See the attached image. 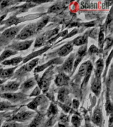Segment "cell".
Returning <instances> with one entry per match:
<instances>
[{
  "instance_id": "cell-32",
  "label": "cell",
  "mask_w": 113,
  "mask_h": 127,
  "mask_svg": "<svg viewBox=\"0 0 113 127\" xmlns=\"http://www.w3.org/2000/svg\"><path fill=\"white\" fill-rule=\"evenodd\" d=\"M60 9H61V6L59 5H54L53 7H52L50 11V12H55Z\"/></svg>"
},
{
  "instance_id": "cell-38",
  "label": "cell",
  "mask_w": 113,
  "mask_h": 127,
  "mask_svg": "<svg viewBox=\"0 0 113 127\" xmlns=\"http://www.w3.org/2000/svg\"><path fill=\"white\" fill-rule=\"evenodd\" d=\"M60 120H61L62 122H65V121H67V116H65V115H63V116L61 117Z\"/></svg>"
},
{
  "instance_id": "cell-10",
  "label": "cell",
  "mask_w": 113,
  "mask_h": 127,
  "mask_svg": "<svg viewBox=\"0 0 113 127\" xmlns=\"http://www.w3.org/2000/svg\"><path fill=\"white\" fill-rule=\"evenodd\" d=\"M32 42V40L19 42V43L15 44L12 46V48L17 50H24L27 49L28 48H29L30 46L31 45Z\"/></svg>"
},
{
  "instance_id": "cell-4",
  "label": "cell",
  "mask_w": 113,
  "mask_h": 127,
  "mask_svg": "<svg viewBox=\"0 0 113 127\" xmlns=\"http://www.w3.org/2000/svg\"><path fill=\"white\" fill-rule=\"evenodd\" d=\"M33 113L31 112H21L17 113L15 117L13 118L14 121H19V122H23L26 120H27L32 117Z\"/></svg>"
},
{
  "instance_id": "cell-21",
  "label": "cell",
  "mask_w": 113,
  "mask_h": 127,
  "mask_svg": "<svg viewBox=\"0 0 113 127\" xmlns=\"http://www.w3.org/2000/svg\"><path fill=\"white\" fill-rule=\"evenodd\" d=\"M35 80L34 79H30L27 81H26L25 83H23V85L22 86V88L25 90H27V89H29L30 88L33 87L34 85H35Z\"/></svg>"
},
{
  "instance_id": "cell-26",
  "label": "cell",
  "mask_w": 113,
  "mask_h": 127,
  "mask_svg": "<svg viewBox=\"0 0 113 127\" xmlns=\"http://www.w3.org/2000/svg\"><path fill=\"white\" fill-rule=\"evenodd\" d=\"M57 113V107H56V105H54L52 104L50 106L49 110L48 111V117H52V116H54V115H56Z\"/></svg>"
},
{
  "instance_id": "cell-8",
  "label": "cell",
  "mask_w": 113,
  "mask_h": 127,
  "mask_svg": "<svg viewBox=\"0 0 113 127\" xmlns=\"http://www.w3.org/2000/svg\"><path fill=\"white\" fill-rule=\"evenodd\" d=\"M101 81L99 77H95L93 80L92 85H91V89L92 91L95 93V95H99L101 91Z\"/></svg>"
},
{
  "instance_id": "cell-24",
  "label": "cell",
  "mask_w": 113,
  "mask_h": 127,
  "mask_svg": "<svg viewBox=\"0 0 113 127\" xmlns=\"http://www.w3.org/2000/svg\"><path fill=\"white\" fill-rule=\"evenodd\" d=\"M16 54L15 52L12 51V50H5V51L3 52V53H2V54L0 56V62L3 60L4 59H5L13 55Z\"/></svg>"
},
{
  "instance_id": "cell-9",
  "label": "cell",
  "mask_w": 113,
  "mask_h": 127,
  "mask_svg": "<svg viewBox=\"0 0 113 127\" xmlns=\"http://www.w3.org/2000/svg\"><path fill=\"white\" fill-rule=\"evenodd\" d=\"M19 30V29L17 27L10 28L9 29L6 30L2 34V35L5 38H6L11 39L18 33Z\"/></svg>"
},
{
  "instance_id": "cell-27",
  "label": "cell",
  "mask_w": 113,
  "mask_h": 127,
  "mask_svg": "<svg viewBox=\"0 0 113 127\" xmlns=\"http://www.w3.org/2000/svg\"><path fill=\"white\" fill-rule=\"evenodd\" d=\"M48 47H46V48H44V49L40 50V51L36 52H34V54H30V55H29V56H27V58H26V59L25 60V61H24V62H25L28 61V60H30V59H31V58H33V57H35L36 56L38 55V54H40L42 53V52H45L46 50L48 49Z\"/></svg>"
},
{
  "instance_id": "cell-2",
  "label": "cell",
  "mask_w": 113,
  "mask_h": 127,
  "mask_svg": "<svg viewBox=\"0 0 113 127\" xmlns=\"http://www.w3.org/2000/svg\"><path fill=\"white\" fill-rule=\"evenodd\" d=\"M34 31H36V26L35 25H30L25 27L17 36L18 39L25 40L28 37L31 36Z\"/></svg>"
},
{
  "instance_id": "cell-17",
  "label": "cell",
  "mask_w": 113,
  "mask_h": 127,
  "mask_svg": "<svg viewBox=\"0 0 113 127\" xmlns=\"http://www.w3.org/2000/svg\"><path fill=\"white\" fill-rule=\"evenodd\" d=\"M67 95H68V91L66 89H61L58 93V99L59 101H61L62 103H64L67 100Z\"/></svg>"
},
{
  "instance_id": "cell-22",
  "label": "cell",
  "mask_w": 113,
  "mask_h": 127,
  "mask_svg": "<svg viewBox=\"0 0 113 127\" xmlns=\"http://www.w3.org/2000/svg\"><path fill=\"white\" fill-rule=\"evenodd\" d=\"M87 39L86 36H79L77 38H75L73 40V44L76 46H80L82 44H84L87 42Z\"/></svg>"
},
{
  "instance_id": "cell-40",
  "label": "cell",
  "mask_w": 113,
  "mask_h": 127,
  "mask_svg": "<svg viewBox=\"0 0 113 127\" xmlns=\"http://www.w3.org/2000/svg\"><path fill=\"white\" fill-rule=\"evenodd\" d=\"M3 81H1V80H0V84H1V83H3Z\"/></svg>"
},
{
  "instance_id": "cell-34",
  "label": "cell",
  "mask_w": 113,
  "mask_h": 127,
  "mask_svg": "<svg viewBox=\"0 0 113 127\" xmlns=\"http://www.w3.org/2000/svg\"><path fill=\"white\" fill-rule=\"evenodd\" d=\"M40 93V91L39 87H36L35 89L30 94V96H36V95H39Z\"/></svg>"
},
{
  "instance_id": "cell-19",
  "label": "cell",
  "mask_w": 113,
  "mask_h": 127,
  "mask_svg": "<svg viewBox=\"0 0 113 127\" xmlns=\"http://www.w3.org/2000/svg\"><path fill=\"white\" fill-rule=\"evenodd\" d=\"M23 60V58H15L13 59L9 60H5V62H3V65H15L17 64H18L19 63H20Z\"/></svg>"
},
{
  "instance_id": "cell-3",
  "label": "cell",
  "mask_w": 113,
  "mask_h": 127,
  "mask_svg": "<svg viewBox=\"0 0 113 127\" xmlns=\"http://www.w3.org/2000/svg\"><path fill=\"white\" fill-rule=\"evenodd\" d=\"M24 97L25 96L22 93H4L1 95V97L13 102L20 101L21 99H23Z\"/></svg>"
},
{
  "instance_id": "cell-1",
  "label": "cell",
  "mask_w": 113,
  "mask_h": 127,
  "mask_svg": "<svg viewBox=\"0 0 113 127\" xmlns=\"http://www.w3.org/2000/svg\"><path fill=\"white\" fill-rule=\"evenodd\" d=\"M52 75H53V67H51L44 73L43 76L40 80V87L43 90L44 92L47 91L48 89Z\"/></svg>"
},
{
  "instance_id": "cell-15",
  "label": "cell",
  "mask_w": 113,
  "mask_h": 127,
  "mask_svg": "<svg viewBox=\"0 0 113 127\" xmlns=\"http://www.w3.org/2000/svg\"><path fill=\"white\" fill-rule=\"evenodd\" d=\"M86 50H87V46H86L81 47V48L79 50L78 54H77V58H76L75 64H74V67H77V65L79 64V62H80L81 60H82V58L83 57V56H85V53H86Z\"/></svg>"
},
{
  "instance_id": "cell-35",
  "label": "cell",
  "mask_w": 113,
  "mask_h": 127,
  "mask_svg": "<svg viewBox=\"0 0 113 127\" xmlns=\"http://www.w3.org/2000/svg\"><path fill=\"white\" fill-rule=\"evenodd\" d=\"M103 39H104V35L102 32H100L99 34V46H101L103 43Z\"/></svg>"
},
{
  "instance_id": "cell-6",
  "label": "cell",
  "mask_w": 113,
  "mask_h": 127,
  "mask_svg": "<svg viewBox=\"0 0 113 127\" xmlns=\"http://www.w3.org/2000/svg\"><path fill=\"white\" fill-rule=\"evenodd\" d=\"M69 81V77L64 73H59L56 78L55 83L57 86L67 85Z\"/></svg>"
},
{
  "instance_id": "cell-41",
  "label": "cell",
  "mask_w": 113,
  "mask_h": 127,
  "mask_svg": "<svg viewBox=\"0 0 113 127\" xmlns=\"http://www.w3.org/2000/svg\"><path fill=\"white\" fill-rule=\"evenodd\" d=\"M0 126H1V121H0Z\"/></svg>"
},
{
  "instance_id": "cell-36",
  "label": "cell",
  "mask_w": 113,
  "mask_h": 127,
  "mask_svg": "<svg viewBox=\"0 0 113 127\" xmlns=\"http://www.w3.org/2000/svg\"><path fill=\"white\" fill-rule=\"evenodd\" d=\"M98 52V49L95 47V46H91L90 49H89V52L90 53H95V52Z\"/></svg>"
},
{
  "instance_id": "cell-30",
  "label": "cell",
  "mask_w": 113,
  "mask_h": 127,
  "mask_svg": "<svg viewBox=\"0 0 113 127\" xmlns=\"http://www.w3.org/2000/svg\"><path fill=\"white\" fill-rule=\"evenodd\" d=\"M11 106L8 102H0V111H4Z\"/></svg>"
},
{
  "instance_id": "cell-37",
  "label": "cell",
  "mask_w": 113,
  "mask_h": 127,
  "mask_svg": "<svg viewBox=\"0 0 113 127\" xmlns=\"http://www.w3.org/2000/svg\"><path fill=\"white\" fill-rule=\"evenodd\" d=\"M79 101H77V100H73V106L75 109H77V107H78V106H79Z\"/></svg>"
},
{
  "instance_id": "cell-31",
  "label": "cell",
  "mask_w": 113,
  "mask_h": 127,
  "mask_svg": "<svg viewBox=\"0 0 113 127\" xmlns=\"http://www.w3.org/2000/svg\"><path fill=\"white\" fill-rule=\"evenodd\" d=\"M19 125L16 123H8L4 125L3 127H19Z\"/></svg>"
},
{
  "instance_id": "cell-5",
  "label": "cell",
  "mask_w": 113,
  "mask_h": 127,
  "mask_svg": "<svg viewBox=\"0 0 113 127\" xmlns=\"http://www.w3.org/2000/svg\"><path fill=\"white\" fill-rule=\"evenodd\" d=\"M45 97L42 95H40L39 97H36L34 100L30 102L29 104H28V107L29 109H32V110H36L38 106L39 105H41L42 103H43L45 101Z\"/></svg>"
},
{
  "instance_id": "cell-14",
  "label": "cell",
  "mask_w": 113,
  "mask_h": 127,
  "mask_svg": "<svg viewBox=\"0 0 113 127\" xmlns=\"http://www.w3.org/2000/svg\"><path fill=\"white\" fill-rule=\"evenodd\" d=\"M73 50V45L71 44H67L66 45L63 46V47L58 52V54L61 56H65L70 52Z\"/></svg>"
},
{
  "instance_id": "cell-12",
  "label": "cell",
  "mask_w": 113,
  "mask_h": 127,
  "mask_svg": "<svg viewBox=\"0 0 113 127\" xmlns=\"http://www.w3.org/2000/svg\"><path fill=\"white\" fill-rule=\"evenodd\" d=\"M92 67L91 62L89 61H87L86 62H84L82 64V65H81V67L79 69V74L81 76H84L87 74V71L89 69V68Z\"/></svg>"
},
{
  "instance_id": "cell-39",
  "label": "cell",
  "mask_w": 113,
  "mask_h": 127,
  "mask_svg": "<svg viewBox=\"0 0 113 127\" xmlns=\"http://www.w3.org/2000/svg\"><path fill=\"white\" fill-rule=\"evenodd\" d=\"M4 17H5V16H3V17H0V23H1V21L3 19Z\"/></svg>"
},
{
  "instance_id": "cell-29",
  "label": "cell",
  "mask_w": 113,
  "mask_h": 127,
  "mask_svg": "<svg viewBox=\"0 0 113 127\" xmlns=\"http://www.w3.org/2000/svg\"><path fill=\"white\" fill-rule=\"evenodd\" d=\"M6 25L8 26H11L12 25H14V24L17 23L18 22V19L17 18L15 17H11L9 18V19L7 20V21H6Z\"/></svg>"
},
{
  "instance_id": "cell-13",
  "label": "cell",
  "mask_w": 113,
  "mask_h": 127,
  "mask_svg": "<svg viewBox=\"0 0 113 127\" xmlns=\"http://www.w3.org/2000/svg\"><path fill=\"white\" fill-rule=\"evenodd\" d=\"M93 121L96 125H101V123H102V113H101V111L99 108H97L94 112Z\"/></svg>"
},
{
  "instance_id": "cell-23",
  "label": "cell",
  "mask_w": 113,
  "mask_h": 127,
  "mask_svg": "<svg viewBox=\"0 0 113 127\" xmlns=\"http://www.w3.org/2000/svg\"><path fill=\"white\" fill-rule=\"evenodd\" d=\"M58 60H59L58 59H55V60H51V61H50L49 62H48L46 64H45V65H41V66H39V67H38L36 69L34 70V71L35 72H38V71H42L43 69H44L46 68V67H47L48 65H51V64H57L59 62H58Z\"/></svg>"
},
{
  "instance_id": "cell-33",
  "label": "cell",
  "mask_w": 113,
  "mask_h": 127,
  "mask_svg": "<svg viewBox=\"0 0 113 127\" xmlns=\"http://www.w3.org/2000/svg\"><path fill=\"white\" fill-rule=\"evenodd\" d=\"M107 107H106V109H107V113H111L112 112V106H111V102L109 100H107V105H106Z\"/></svg>"
},
{
  "instance_id": "cell-11",
  "label": "cell",
  "mask_w": 113,
  "mask_h": 127,
  "mask_svg": "<svg viewBox=\"0 0 113 127\" xmlns=\"http://www.w3.org/2000/svg\"><path fill=\"white\" fill-rule=\"evenodd\" d=\"M73 60H74V56L71 55L68 59L65 62V63L63 65V69L65 72H70L72 69L73 66Z\"/></svg>"
},
{
  "instance_id": "cell-7",
  "label": "cell",
  "mask_w": 113,
  "mask_h": 127,
  "mask_svg": "<svg viewBox=\"0 0 113 127\" xmlns=\"http://www.w3.org/2000/svg\"><path fill=\"white\" fill-rule=\"evenodd\" d=\"M19 83L16 81H11L1 87V91H14L18 89Z\"/></svg>"
},
{
  "instance_id": "cell-28",
  "label": "cell",
  "mask_w": 113,
  "mask_h": 127,
  "mask_svg": "<svg viewBox=\"0 0 113 127\" xmlns=\"http://www.w3.org/2000/svg\"><path fill=\"white\" fill-rule=\"evenodd\" d=\"M71 122H72V124H73L75 127H78L81 124V121H80V119L78 116H73L72 119H71Z\"/></svg>"
},
{
  "instance_id": "cell-16",
  "label": "cell",
  "mask_w": 113,
  "mask_h": 127,
  "mask_svg": "<svg viewBox=\"0 0 113 127\" xmlns=\"http://www.w3.org/2000/svg\"><path fill=\"white\" fill-rule=\"evenodd\" d=\"M103 69V60L99 59L96 63V69H95V77H100Z\"/></svg>"
},
{
  "instance_id": "cell-25",
  "label": "cell",
  "mask_w": 113,
  "mask_h": 127,
  "mask_svg": "<svg viewBox=\"0 0 113 127\" xmlns=\"http://www.w3.org/2000/svg\"><path fill=\"white\" fill-rule=\"evenodd\" d=\"M42 119V117L40 115H38L32 122L29 127H38V126L41 123Z\"/></svg>"
},
{
  "instance_id": "cell-18",
  "label": "cell",
  "mask_w": 113,
  "mask_h": 127,
  "mask_svg": "<svg viewBox=\"0 0 113 127\" xmlns=\"http://www.w3.org/2000/svg\"><path fill=\"white\" fill-rule=\"evenodd\" d=\"M14 68H10L7 69H0V78H6L12 75L14 71Z\"/></svg>"
},
{
  "instance_id": "cell-20",
  "label": "cell",
  "mask_w": 113,
  "mask_h": 127,
  "mask_svg": "<svg viewBox=\"0 0 113 127\" xmlns=\"http://www.w3.org/2000/svg\"><path fill=\"white\" fill-rule=\"evenodd\" d=\"M38 62V59L33 60H32V61L30 62H29L28 64L25 65L22 69H23L24 71H31L32 69V68L37 64Z\"/></svg>"
}]
</instances>
